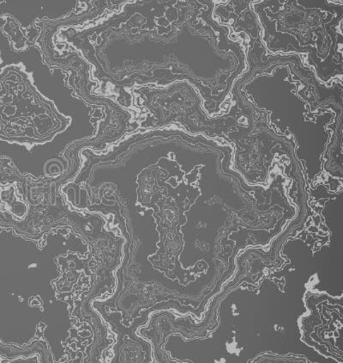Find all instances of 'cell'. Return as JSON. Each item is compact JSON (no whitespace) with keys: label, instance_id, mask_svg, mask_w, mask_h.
Returning <instances> with one entry per match:
<instances>
[{"label":"cell","instance_id":"2","mask_svg":"<svg viewBox=\"0 0 343 363\" xmlns=\"http://www.w3.org/2000/svg\"><path fill=\"white\" fill-rule=\"evenodd\" d=\"M2 62V60H1V57H0V63Z\"/></svg>","mask_w":343,"mask_h":363},{"label":"cell","instance_id":"1","mask_svg":"<svg viewBox=\"0 0 343 363\" xmlns=\"http://www.w3.org/2000/svg\"><path fill=\"white\" fill-rule=\"evenodd\" d=\"M52 104L30 89L22 67L0 71V140L11 143H43L67 126Z\"/></svg>","mask_w":343,"mask_h":363}]
</instances>
